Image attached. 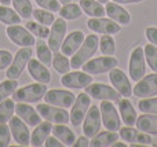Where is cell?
Instances as JSON below:
<instances>
[{"label":"cell","mask_w":157,"mask_h":147,"mask_svg":"<svg viewBox=\"0 0 157 147\" xmlns=\"http://www.w3.org/2000/svg\"><path fill=\"white\" fill-rule=\"evenodd\" d=\"M98 46H99V39L97 35H88L84 39L83 44L80 46V48L72 55L71 59V68L78 69L87 62V61L91 59V57L97 52Z\"/></svg>","instance_id":"6da1fadb"},{"label":"cell","mask_w":157,"mask_h":147,"mask_svg":"<svg viewBox=\"0 0 157 147\" xmlns=\"http://www.w3.org/2000/svg\"><path fill=\"white\" fill-rule=\"evenodd\" d=\"M48 91L47 84L43 83H33L28 84L22 88H17L13 94L14 102H25V103H37L39 101L44 98L46 92Z\"/></svg>","instance_id":"7a4b0ae2"},{"label":"cell","mask_w":157,"mask_h":147,"mask_svg":"<svg viewBox=\"0 0 157 147\" xmlns=\"http://www.w3.org/2000/svg\"><path fill=\"white\" fill-rule=\"evenodd\" d=\"M32 55H33V51L30 47H21L17 51L15 57L13 58L11 65L7 68V72H6L7 79H13V80L18 79L22 74V72L25 70V68L28 66V62L30 61Z\"/></svg>","instance_id":"3957f363"},{"label":"cell","mask_w":157,"mask_h":147,"mask_svg":"<svg viewBox=\"0 0 157 147\" xmlns=\"http://www.w3.org/2000/svg\"><path fill=\"white\" fill-rule=\"evenodd\" d=\"M37 113L41 116V118L57 124H66L71 120V114L63 107H58L50 103H40L36 107Z\"/></svg>","instance_id":"277c9868"},{"label":"cell","mask_w":157,"mask_h":147,"mask_svg":"<svg viewBox=\"0 0 157 147\" xmlns=\"http://www.w3.org/2000/svg\"><path fill=\"white\" fill-rule=\"evenodd\" d=\"M117 59L113 58L112 55H106V57H99L90 59L81 66L83 72L88 74H102L106 72H110L112 69H114L117 66Z\"/></svg>","instance_id":"5b68a950"},{"label":"cell","mask_w":157,"mask_h":147,"mask_svg":"<svg viewBox=\"0 0 157 147\" xmlns=\"http://www.w3.org/2000/svg\"><path fill=\"white\" fill-rule=\"evenodd\" d=\"M86 92L88 94L91 98L99 99V101H110V102H117L119 103L121 95L116 88H112L110 85L102 84V83H95V84H90L86 87Z\"/></svg>","instance_id":"8992f818"},{"label":"cell","mask_w":157,"mask_h":147,"mask_svg":"<svg viewBox=\"0 0 157 147\" xmlns=\"http://www.w3.org/2000/svg\"><path fill=\"white\" fill-rule=\"evenodd\" d=\"M101 110V118H102V124L108 131H119L121 128V121H120L119 113H117L114 105L110 101H102L99 105Z\"/></svg>","instance_id":"52a82bcc"},{"label":"cell","mask_w":157,"mask_h":147,"mask_svg":"<svg viewBox=\"0 0 157 147\" xmlns=\"http://www.w3.org/2000/svg\"><path fill=\"white\" fill-rule=\"evenodd\" d=\"M90 106H91V96L87 92H81L76 96V101L72 105L71 110V123L75 127L81 125V123L84 121L87 112H88Z\"/></svg>","instance_id":"ba28073f"},{"label":"cell","mask_w":157,"mask_h":147,"mask_svg":"<svg viewBox=\"0 0 157 147\" xmlns=\"http://www.w3.org/2000/svg\"><path fill=\"white\" fill-rule=\"evenodd\" d=\"M7 36L15 46L19 47H32L36 44L35 36L26 29V28L21 26V25H8L7 29Z\"/></svg>","instance_id":"9c48e42d"},{"label":"cell","mask_w":157,"mask_h":147,"mask_svg":"<svg viewBox=\"0 0 157 147\" xmlns=\"http://www.w3.org/2000/svg\"><path fill=\"white\" fill-rule=\"evenodd\" d=\"M8 127L11 131V136L19 146H30V132L28 129V124L18 116H13L8 121Z\"/></svg>","instance_id":"30bf717a"},{"label":"cell","mask_w":157,"mask_h":147,"mask_svg":"<svg viewBox=\"0 0 157 147\" xmlns=\"http://www.w3.org/2000/svg\"><path fill=\"white\" fill-rule=\"evenodd\" d=\"M132 95L136 98H150L157 95V73L142 77L139 81H136V85L132 88Z\"/></svg>","instance_id":"8fae6325"},{"label":"cell","mask_w":157,"mask_h":147,"mask_svg":"<svg viewBox=\"0 0 157 147\" xmlns=\"http://www.w3.org/2000/svg\"><path fill=\"white\" fill-rule=\"evenodd\" d=\"M44 101H46V103L68 109V107H72V105L75 103L76 96L73 92L66 90H50L44 95Z\"/></svg>","instance_id":"7c38bea8"},{"label":"cell","mask_w":157,"mask_h":147,"mask_svg":"<svg viewBox=\"0 0 157 147\" xmlns=\"http://www.w3.org/2000/svg\"><path fill=\"white\" fill-rule=\"evenodd\" d=\"M130 77L134 81H139L145 76V51L142 47H135L130 57Z\"/></svg>","instance_id":"4fadbf2b"},{"label":"cell","mask_w":157,"mask_h":147,"mask_svg":"<svg viewBox=\"0 0 157 147\" xmlns=\"http://www.w3.org/2000/svg\"><path fill=\"white\" fill-rule=\"evenodd\" d=\"M101 125H102V118H101L99 107L91 106L83 121V134L87 138H94L99 132Z\"/></svg>","instance_id":"5bb4252c"},{"label":"cell","mask_w":157,"mask_h":147,"mask_svg":"<svg viewBox=\"0 0 157 147\" xmlns=\"http://www.w3.org/2000/svg\"><path fill=\"white\" fill-rule=\"evenodd\" d=\"M87 26L90 30L95 33H101V35H116L121 30L120 24L114 22L113 19H106L103 17L99 18H90L87 22Z\"/></svg>","instance_id":"9a60e30c"},{"label":"cell","mask_w":157,"mask_h":147,"mask_svg":"<svg viewBox=\"0 0 157 147\" xmlns=\"http://www.w3.org/2000/svg\"><path fill=\"white\" fill-rule=\"evenodd\" d=\"M51 26L52 28H51V30H50V36H48V47L51 48L52 52H57L61 50L62 41L66 35V28H68V25H66L65 19L61 17V18L55 19Z\"/></svg>","instance_id":"2e32d148"},{"label":"cell","mask_w":157,"mask_h":147,"mask_svg":"<svg viewBox=\"0 0 157 147\" xmlns=\"http://www.w3.org/2000/svg\"><path fill=\"white\" fill-rule=\"evenodd\" d=\"M109 80H110L112 85L119 91V94L124 98H130L132 95V87L130 84V79L123 70L114 68L109 72Z\"/></svg>","instance_id":"e0dca14e"},{"label":"cell","mask_w":157,"mask_h":147,"mask_svg":"<svg viewBox=\"0 0 157 147\" xmlns=\"http://www.w3.org/2000/svg\"><path fill=\"white\" fill-rule=\"evenodd\" d=\"M61 83L66 88H86L92 83V77L86 72H68L61 79Z\"/></svg>","instance_id":"ac0fdd59"},{"label":"cell","mask_w":157,"mask_h":147,"mask_svg":"<svg viewBox=\"0 0 157 147\" xmlns=\"http://www.w3.org/2000/svg\"><path fill=\"white\" fill-rule=\"evenodd\" d=\"M15 114L30 127H36L41 123V116L37 113V110L25 102H17Z\"/></svg>","instance_id":"d6986e66"},{"label":"cell","mask_w":157,"mask_h":147,"mask_svg":"<svg viewBox=\"0 0 157 147\" xmlns=\"http://www.w3.org/2000/svg\"><path fill=\"white\" fill-rule=\"evenodd\" d=\"M84 39H86V36H84V33L81 30H73V32H71L63 39L62 46H61V52L65 54L66 57H72L80 48Z\"/></svg>","instance_id":"ffe728a7"},{"label":"cell","mask_w":157,"mask_h":147,"mask_svg":"<svg viewBox=\"0 0 157 147\" xmlns=\"http://www.w3.org/2000/svg\"><path fill=\"white\" fill-rule=\"evenodd\" d=\"M28 72L32 76L33 80H36L37 83H43V84H48L51 81V73L47 69L46 65L40 62L39 59H33L30 58V61L28 62Z\"/></svg>","instance_id":"44dd1931"},{"label":"cell","mask_w":157,"mask_h":147,"mask_svg":"<svg viewBox=\"0 0 157 147\" xmlns=\"http://www.w3.org/2000/svg\"><path fill=\"white\" fill-rule=\"evenodd\" d=\"M120 136L123 140L128 143H139V145H150L152 143V138L149 136V134L139 131L138 128H132V127H124L120 128Z\"/></svg>","instance_id":"7402d4cb"},{"label":"cell","mask_w":157,"mask_h":147,"mask_svg":"<svg viewBox=\"0 0 157 147\" xmlns=\"http://www.w3.org/2000/svg\"><path fill=\"white\" fill-rule=\"evenodd\" d=\"M105 11L108 14V17L110 19H113L114 22L120 25H128L131 22V15L130 13H127L125 8H123L119 3H106V7Z\"/></svg>","instance_id":"603a6c76"},{"label":"cell","mask_w":157,"mask_h":147,"mask_svg":"<svg viewBox=\"0 0 157 147\" xmlns=\"http://www.w3.org/2000/svg\"><path fill=\"white\" fill-rule=\"evenodd\" d=\"M52 132V123L46 120V123H40L35 127V131L30 134V146H43L46 139Z\"/></svg>","instance_id":"cb8c5ba5"},{"label":"cell","mask_w":157,"mask_h":147,"mask_svg":"<svg viewBox=\"0 0 157 147\" xmlns=\"http://www.w3.org/2000/svg\"><path fill=\"white\" fill-rule=\"evenodd\" d=\"M135 125L139 131L145 132V134L157 135V114L145 113L141 117L136 118Z\"/></svg>","instance_id":"d4e9b609"},{"label":"cell","mask_w":157,"mask_h":147,"mask_svg":"<svg viewBox=\"0 0 157 147\" xmlns=\"http://www.w3.org/2000/svg\"><path fill=\"white\" fill-rule=\"evenodd\" d=\"M119 110H120V114H121V118H123V123L128 127H132L135 125L136 123V112L134 109L132 103H131L128 99H120L119 102Z\"/></svg>","instance_id":"484cf974"},{"label":"cell","mask_w":157,"mask_h":147,"mask_svg":"<svg viewBox=\"0 0 157 147\" xmlns=\"http://www.w3.org/2000/svg\"><path fill=\"white\" fill-rule=\"evenodd\" d=\"M52 135L57 139H59L63 143V146H73L75 140H76L75 132L71 128H68L65 124H57L52 127Z\"/></svg>","instance_id":"4316f807"},{"label":"cell","mask_w":157,"mask_h":147,"mask_svg":"<svg viewBox=\"0 0 157 147\" xmlns=\"http://www.w3.org/2000/svg\"><path fill=\"white\" fill-rule=\"evenodd\" d=\"M80 7L83 13H86L91 18H99V17H103L106 14L105 7L98 0H81Z\"/></svg>","instance_id":"83f0119b"},{"label":"cell","mask_w":157,"mask_h":147,"mask_svg":"<svg viewBox=\"0 0 157 147\" xmlns=\"http://www.w3.org/2000/svg\"><path fill=\"white\" fill-rule=\"evenodd\" d=\"M119 139V134H114V131H103L98 132L94 138H91L90 146L92 147H106L112 146Z\"/></svg>","instance_id":"f1b7e54d"},{"label":"cell","mask_w":157,"mask_h":147,"mask_svg":"<svg viewBox=\"0 0 157 147\" xmlns=\"http://www.w3.org/2000/svg\"><path fill=\"white\" fill-rule=\"evenodd\" d=\"M0 22L6 25H18L21 24V17L15 10L8 6L0 4Z\"/></svg>","instance_id":"f546056e"},{"label":"cell","mask_w":157,"mask_h":147,"mask_svg":"<svg viewBox=\"0 0 157 147\" xmlns=\"http://www.w3.org/2000/svg\"><path fill=\"white\" fill-rule=\"evenodd\" d=\"M36 54H37V59L43 65L46 66L52 65V51L48 47V44H46L43 41V39H40L37 41V44H36Z\"/></svg>","instance_id":"4dcf8cb0"},{"label":"cell","mask_w":157,"mask_h":147,"mask_svg":"<svg viewBox=\"0 0 157 147\" xmlns=\"http://www.w3.org/2000/svg\"><path fill=\"white\" fill-rule=\"evenodd\" d=\"M15 113L14 99H4L0 102V124H7Z\"/></svg>","instance_id":"1f68e13d"},{"label":"cell","mask_w":157,"mask_h":147,"mask_svg":"<svg viewBox=\"0 0 157 147\" xmlns=\"http://www.w3.org/2000/svg\"><path fill=\"white\" fill-rule=\"evenodd\" d=\"M52 66L59 74H65L71 70V61L68 59L65 54L57 51L52 55Z\"/></svg>","instance_id":"d6a6232c"},{"label":"cell","mask_w":157,"mask_h":147,"mask_svg":"<svg viewBox=\"0 0 157 147\" xmlns=\"http://www.w3.org/2000/svg\"><path fill=\"white\" fill-rule=\"evenodd\" d=\"M11 4L21 18L29 19L30 17H33V7L30 0H11Z\"/></svg>","instance_id":"836d02e7"},{"label":"cell","mask_w":157,"mask_h":147,"mask_svg":"<svg viewBox=\"0 0 157 147\" xmlns=\"http://www.w3.org/2000/svg\"><path fill=\"white\" fill-rule=\"evenodd\" d=\"M83 10H81L80 4H75V3H68V4H63V7L59 8V15L63 19H77L81 17Z\"/></svg>","instance_id":"e575fe53"},{"label":"cell","mask_w":157,"mask_h":147,"mask_svg":"<svg viewBox=\"0 0 157 147\" xmlns=\"http://www.w3.org/2000/svg\"><path fill=\"white\" fill-rule=\"evenodd\" d=\"M26 29L29 30V32L32 33L33 36H37L39 39H43V40L48 39V36H50L48 26H46V25H41V24H37V21H36V22L28 21L26 22Z\"/></svg>","instance_id":"d590c367"},{"label":"cell","mask_w":157,"mask_h":147,"mask_svg":"<svg viewBox=\"0 0 157 147\" xmlns=\"http://www.w3.org/2000/svg\"><path fill=\"white\" fill-rule=\"evenodd\" d=\"M33 18L41 25H46V26H50V25L54 24L55 17L54 13L48 10H44V8H36L33 10Z\"/></svg>","instance_id":"8d00e7d4"},{"label":"cell","mask_w":157,"mask_h":147,"mask_svg":"<svg viewBox=\"0 0 157 147\" xmlns=\"http://www.w3.org/2000/svg\"><path fill=\"white\" fill-rule=\"evenodd\" d=\"M17 88H18V81L17 80L7 79L3 83H0V102L13 95Z\"/></svg>","instance_id":"74e56055"},{"label":"cell","mask_w":157,"mask_h":147,"mask_svg":"<svg viewBox=\"0 0 157 147\" xmlns=\"http://www.w3.org/2000/svg\"><path fill=\"white\" fill-rule=\"evenodd\" d=\"M144 51H145V59H146L147 65L150 66V69L153 72L157 73V47L150 43L147 46H145Z\"/></svg>","instance_id":"f35d334b"},{"label":"cell","mask_w":157,"mask_h":147,"mask_svg":"<svg viewBox=\"0 0 157 147\" xmlns=\"http://www.w3.org/2000/svg\"><path fill=\"white\" fill-rule=\"evenodd\" d=\"M99 50L103 55H113L116 51V44L110 35H103L99 39Z\"/></svg>","instance_id":"ab89813d"},{"label":"cell","mask_w":157,"mask_h":147,"mask_svg":"<svg viewBox=\"0 0 157 147\" xmlns=\"http://www.w3.org/2000/svg\"><path fill=\"white\" fill-rule=\"evenodd\" d=\"M138 107L144 113L157 114V98H144V101H139Z\"/></svg>","instance_id":"60d3db41"},{"label":"cell","mask_w":157,"mask_h":147,"mask_svg":"<svg viewBox=\"0 0 157 147\" xmlns=\"http://www.w3.org/2000/svg\"><path fill=\"white\" fill-rule=\"evenodd\" d=\"M37 3V6H40L44 10H48L51 13H57L61 8V3L59 0H35Z\"/></svg>","instance_id":"b9f144b4"},{"label":"cell","mask_w":157,"mask_h":147,"mask_svg":"<svg viewBox=\"0 0 157 147\" xmlns=\"http://www.w3.org/2000/svg\"><path fill=\"white\" fill-rule=\"evenodd\" d=\"M11 140V131L7 124H0V147L10 146Z\"/></svg>","instance_id":"7bdbcfd3"},{"label":"cell","mask_w":157,"mask_h":147,"mask_svg":"<svg viewBox=\"0 0 157 147\" xmlns=\"http://www.w3.org/2000/svg\"><path fill=\"white\" fill-rule=\"evenodd\" d=\"M13 54L7 50H0V70H4L13 62Z\"/></svg>","instance_id":"ee69618b"},{"label":"cell","mask_w":157,"mask_h":147,"mask_svg":"<svg viewBox=\"0 0 157 147\" xmlns=\"http://www.w3.org/2000/svg\"><path fill=\"white\" fill-rule=\"evenodd\" d=\"M145 33H146V39L149 40V43L155 44V46L157 47V28H155V26L146 28Z\"/></svg>","instance_id":"f6af8a7d"},{"label":"cell","mask_w":157,"mask_h":147,"mask_svg":"<svg viewBox=\"0 0 157 147\" xmlns=\"http://www.w3.org/2000/svg\"><path fill=\"white\" fill-rule=\"evenodd\" d=\"M44 146H47V147H62L63 143L61 142L59 139H57L54 135H52V136H48L46 139V142H44Z\"/></svg>","instance_id":"bcb514c9"},{"label":"cell","mask_w":157,"mask_h":147,"mask_svg":"<svg viewBox=\"0 0 157 147\" xmlns=\"http://www.w3.org/2000/svg\"><path fill=\"white\" fill-rule=\"evenodd\" d=\"M73 146H76V147H87V146H90L88 138H87L86 135H84V136H80V138H78V139L75 140Z\"/></svg>","instance_id":"7dc6e473"},{"label":"cell","mask_w":157,"mask_h":147,"mask_svg":"<svg viewBox=\"0 0 157 147\" xmlns=\"http://www.w3.org/2000/svg\"><path fill=\"white\" fill-rule=\"evenodd\" d=\"M114 3H119V4H127V3H141L144 0H113Z\"/></svg>","instance_id":"c3c4849f"},{"label":"cell","mask_w":157,"mask_h":147,"mask_svg":"<svg viewBox=\"0 0 157 147\" xmlns=\"http://www.w3.org/2000/svg\"><path fill=\"white\" fill-rule=\"evenodd\" d=\"M112 146H113V147H127V145H124L123 142H117V140H116V142H114Z\"/></svg>","instance_id":"681fc988"},{"label":"cell","mask_w":157,"mask_h":147,"mask_svg":"<svg viewBox=\"0 0 157 147\" xmlns=\"http://www.w3.org/2000/svg\"><path fill=\"white\" fill-rule=\"evenodd\" d=\"M0 3L4 6H8V4H11V0H0Z\"/></svg>","instance_id":"f907efd6"},{"label":"cell","mask_w":157,"mask_h":147,"mask_svg":"<svg viewBox=\"0 0 157 147\" xmlns=\"http://www.w3.org/2000/svg\"><path fill=\"white\" fill-rule=\"evenodd\" d=\"M72 0H59V3L61 4H68V3H71Z\"/></svg>","instance_id":"816d5d0a"},{"label":"cell","mask_w":157,"mask_h":147,"mask_svg":"<svg viewBox=\"0 0 157 147\" xmlns=\"http://www.w3.org/2000/svg\"><path fill=\"white\" fill-rule=\"evenodd\" d=\"M98 2H99V3H102V4H103V3H108L109 0H98Z\"/></svg>","instance_id":"f5cc1de1"}]
</instances>
